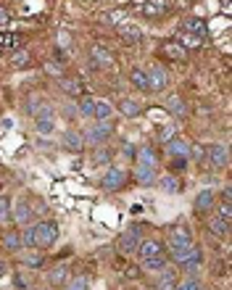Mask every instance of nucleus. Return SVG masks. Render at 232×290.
I'll use <instances>...</instances> for the list:
<instances>
[{
  "label": "nucleus",
  "instance_id": "obj_1",
  "mask_svg": "<svg viewBox=\"0 0 232 290\" xmlns=\"http://www.w3.org/2000/svg\"><path fill=\"white\" fill-rule=\"evenodd\" d=\"M58 240V224L55 222H37L34 224V248H50Z\"/></svg>",
  "mask_w": 232,
  "mask_h": 290
},
{
  "label": "nucleus",
  "instance_id": "obj_2",
  "mask_svg": "<svg viewBox=\"0 0 232 290\" xmlns=\"http://www.w3.org/2000/svg\"><path fill=\"white\" fill-rule=\"evenodd\" d=\"M34 129L40 135H50L53 129H55V114H53V108L48 106V103H42V106L37 108V114H34Z\"/></svg>",
  "mask_w": 232,
  "mask_h": 290
},
{
  "label": "nucleus",
  "instance_id": "obj_3",
  "mask_svg": "<svg viewBox=\"0 0 232 290\" xmlns=\"http://www.w3.org/2000/svg\"><path fill=\"white\" fill-rule=\"evenodd\" d=\"M111 135V121H98V124H92L87 129V135H82L85 137V145H103L106 140Z\"/></svg>",
  "mask_w": 232,
  "mask_h": 290
},
{
  "label": "nucleus",
  "instance_id": "obj_4",
  "mask_svg": "<svg viewBox=\"0 0 232 290\" xmlns=\"http://www.w3.org/2000/svg\"><path fill=\"white\" fill-rule=\"evenodd\" d=\"M140 227H129L127 232H122L119 235V240H116V248L122 251V254H135L137 251V246H140Z\"/></svg>",
  "mask_w": 232,
  "mask_h": 290
},
{
  "label": "nucleus",
  "instance_id": "obj_5",
  "mask_svg": "<svg viewBox=\"0 0 232 290\" xmlns=\"http://www.w3.org/2000/svg\"><path fill=\"white\" fill-rule=\"evenodd\" d=\"M206 161H209L211 166H214V169H227V164H230L227 145H222V143L209 145V148H206Z\"/></svg>",
  "mask_w": 232,
  "mask_h": 290
},
{
  "label": "nucleus",
  "instance_id": "obj_6",
  "mask_svg": "<svg viewBox=\"0 0 232 290\" xmlns=\"http://www.w3.org/2000/svg\"><path fill=\"white\" fill-rule=\"evenodd\" d=\"M145 77H148V90H153V92H161L169 85V71L164 66H151L145 71Z\"/></svg>",
  "mask_w": 232,
  "mask_h": 290
},
{
  "label": "nucleus",
  "instance_id": "obj_7",
  "mask_svg": "<svg viewBox=\"0 0 232 290\" xmlns=\"http://www.w3.org/2000/svg\"><path fill=\"white\" fill-rule=\"evenodd\" d=\"M90 61L95 63L98 69H108L111 63H114V53H111L108 48H103V45H92L90 48Z\"/></svg>",
  "mask_w": 232,
  "mask_h": 290
},
{
  "label": "nucleus",
  "instance_id": "obj_8",
  "mask_svg": "<svg viewBox=\"0 0 232 290\" xmlns=\"http://www.w3.org/2000/svg\"><path fill=\"white\" fill-rule=\"evenodd\" d=\"M182 32L198 37V40L203 42V40L209 37V26H206V21H203V18H185V21H182Z\"/></svg>",
  "mask_w": 232,
  "mask_h": 290
},
{
  "label": "nucleus",
  "instance_id": "obj_9",
  "mask_svg": "<svg viewBox=\"0 0 232 290\" xmlns=\"http://www.w3.org/2000/svg\"><path fill=\"white\" fill-rule=\"evenodd\" d=\"M166 153L169 158H190V143H185L182 137L166 140Z\"/></svg>",
  "mask_w": 232,
  "mask_h": 290
},
{
  "label": "nucleus",
  "instance_id": "obj_10",
  "mask_svg": "<svg viewBox=\"0 0 232 290\" xmlns=\"http://www.w3.org/2000/svg\"><path fill=\"white\" fill-rule=\"evenodd\" d=\"M127 182V174L122 169H108L103 177V190H122Z\"/></svg>",
  "mask_w": 232,
  "mask_h": 290
},
{
  "label": "nucleus",
  "instance_id": "obj_11",
  "mask_svg": "<svg viewBox=\"0 0 232 290\" xmlns=\"http://www.w3.org/2000/svg\"><path fill=\"white\" fill-rule=\"evenodd\" d=\"M32 206H29V201L26 198H18L16 201V206H13V219H16V224H29V219H32Z\"/></svg>",
  "mask_w": 232,
  "mask_h": 290
},
{
  "label": "nucleus",
  "instance_id": "obj_12",
  "mask_svg": "<svg viewBox=\"0 0 232 290\" xmlns=\"http://www.w3.org/2000/svg\"><path fill=\"white\" fill-rule=\"evenodd\" d=\"M135 254L140 256V261H145V259H153V256L164 254V251H161V246L156 240H140V246H137Z\"/></svg>",
  "mask_w": 232,
  "mask_h": 290
},
{
  "label": "nucleus",
  "instance_id": "obj_13",
  "mask_svg": "<svg viewBox=\"0 0 232 290\" xmlns=\"http://www.w3.org/2000/svg\"><path fill=\"white\" fill-rule=\"evenodd\" d=\"M180 280H177V272L174 269H161V275L159 280H156V290H174V285H177Z\"/></svg>",
  "mask_w": 232,
  "mask_h": 290
},
{
  "label": "nucleus",
  "instance_id": "obj_14",
  "mask_svg": "<svg viewBox=\"0 0 232 290\" xmlns=\"http://www.w3.org/2000/svg\"><path fill=\"white\" fill-rule=\"evenodd\" d=\"M63 148L71 153H79L82 148H85V137H82V132H74V129H69L66 135H63Z\"/></svg>",
  "mask_w": 232,
  "mask_h": 290
},
{
  "label": "nucleus",
  "instance_id": "obj_15",
  "mask_svg": "<svg viewBox=\"0 0 232 290\" xmlns=\"http://www.w3.org/2000/svg\"><path fill=\"white\" fill-rule=\"evenodd\" d=\"M135 156H137V164H140V166H153V169H156V164H159L156 151H153L151 145H140V148L135 151Z\"/></svg>",
  "mask_w": 232,
  "mask_h": 290
},
{
  "label": "nucleus",
  "instance_id": "obj_16",
  "mask_svg": "<svg viewBox=\"0 0 232 290\" xmlns=\"http://www.w3.org/2000/svg\"><path fill=\"white\" fill-rule=\"evenodd\" d=\"M48 280H50V285H55V288H63V285L69 283V267H66V264L53 267L50 272H48Z\"/></svg>",
  "mask_w": 232,
  "mask_h": 290
},
{
  "label": "nucleus",
  "instance_id": "obj_17",
  "mask_svg": "<svg viewBox=\"0 0 232 290\" xmlns=\"http://www.w3.org/2000/svg\"><path fill=\"white\" fill-rule=\"evenodd\" d=\"M135 180L143 185V188H151V185L156 182V169L153 166H140L137 164L135 166Z\"/></svg>",
  "mask_w": 232,
  "mask_h": 290
},
{
  "label": "nucleus",
  "instance_id": "obj_18",
  "mask_svg": "<svg viewBox=\"0 0 232 290\" xmlns=\"http://www.w3.org/2000/svg\"><path fill=\"white\" fill-rule=\"evenodd\" d=\"M166 8H169V3H166V0H145L143 11H145V16L156 18V16H164Z\"/></svg>",
  "mask_w": 232,
  "mask_h": 290
},
{
  "label": "nucleus",
  "instance_id": "obj_19",
  "mask_svg": "<svg viewBox=\"0 0 232 290\" xmlns=\"http://www.w3.org/2000/svg\"><path fill=\"white\" fill-rule=\"evenodd\" d=\"M119 111H122L124 116H140L143 114V106H140V100H135V98H124L122 103H119Z\"/></svg>",
  "mask_w": 232,
  "mask_h": 290
},
{
  "label": "nucleus",
  "instance_id": "obj_20",
  "mask_svg": "<svg viewBox=\"0 0 232 290\" xmlns=\"http://www.w3.org/2000/svg\"><path fill=\"white\" fill-rule=\"evenodd\" d=\"M209 230L214 232L217 238H227V235H230V222H225L219 214H214V219L209 222Z\"/></svg>",
  "mask_w": 232,
  "mask_h": 290
},
{
  "label": "nucleus",
  "instance_id": "obj_21",
  "mask_svg": "<svg viewBox=\"0 0 232 290\" xmlns=\"http://www.w3.org/2000/svg\"><path fill=\"white\" fill-rule=\"evenodd\" d=\"M119 29H122L124 42H140L143 40V29H140V26H135V24H122Z\"/></svg>",
  "mask_w": 232,
  "mask_h": 290
},
{
  "label": "nucleus",
  "instance_id": "obj_22",
  "mask_svg": "<svg viewBox=\"0 0 232 290\" xmlns=\"http://www.w3.org/2000/svg\"><path fill=\"white\" fill-rule=\"evenodd\" d=\"M164 53L169 55L172 61H180V63H182L185 58H188V50H185L180 42H166V45H164Z\"/></svg>",
  "mask_w": 232,
  "mask_h": 290
},
{
  "label": "nucleus",
  "instance_id": "obj_23",
  "mask_svg": "<svg viewBox=\"0 0 232 290\" xmlns=\"http://www.w3.org/2000/svg\"><path fill=\"white\" fill-rule=\"evenodd\" d=\"M196 209H198V211L214 209V190H201V193L196 195Z\"/></svg>",
  "mask_w": 232,
  "mask_h": 290
},
{
  "label": "nucleus",
  "instance_id": "obj_24",
  "mask_svg": "<svg viewBox=\"0 0 232 290\" xmlns=\"http://www.w3.org/2000/svg\"><path fill=\"white\" fill-rule=\"evenodd\" d=\"M159 188H161V193H166V195H174V193L182 190V188H180V180H177V177H172V174L161 177V180H159Z\"/></svg>",
  "mask_w": 232,
  "mask_h": 290
},
{
  "label": "nucleus",
  "instance_id": "obj_25",
  "mask_svg": "<svg viewBox=\"0 0 232 290\" xmlns=\"http://www.w3.org/2000/svg\"><path fill=\"white\" fill-rule=\"evenodd\" d=\"M111 114H114V108H111L108 100H95V111H92V116L98 121H111Z\"/></svg>",
  "mask_w": 232,
  "mask_h": 290
},
{
  "label": "nucleus",
  "instance_id": "obj_26",
  "mask_svg": "<svg viewBox=\"0 0 232 290\" xmlns=\"http://www.w3.org/2000/svg\"><path fill=\"white\" fill-rule=\"evenodd\" d=\"M61 90L69 92V95H74V98H82V95H85V87H82L79 79H63V82H61Z\"/></svg>",
  "mask_w": 232,
  "mask_h": 290
},
{
  "label": "nucleus",
  "instance_id": "obj_27",
  "mask_svg": "<svg viewBox=\"0 0 232 290\" xmlns=\"http://www.w3.org/2000/svg\"><path fill=\"white\" fill-rule=\"evenodd\" d=\"M129 82H132L140 92H148V77H145L143 69H132V71H129Z\"/></svg>",
  "mask_w": 232,
  "mask_h": 290
},
{
  "label": "nucleus",
  "instance_id": "obj_28",
  "mask_svg": "<svg viewBox=\"0 0 232 290\" xmlns=\"http://www.w3.org/2000/svg\"><path fill=\"white\" fill-rule=\"evenodd\" d=\"M166 267V256L159 254V256H153V259H145L143 261V269L145 272H161V269Z\"/></svg>",
  "mask_w": 232,
  "mask_h": 290
},
{
  "label": "nucleus",
  "instance_id": "obj_29",
  "mask_svg": "<svg viewBox=\"0 0 232 290\" xmlns=\"http://www.w3.org/2000/svg\"><path fill=\"white\" fill-rule=\"evenodd\" d=\"M3 248L16 254V251H21V238H18V232H5L3 235Z\"/></svg>",
  "mask_w": 232,
  "mask_h": 290
},
{
  "label": "nucleus",
  "instance_id": "obj_30",
  "mask_svg": "<svg viewBox=\"0 0 232 290\" xmlns=\"http://www.w3.org/2000/svg\"><path fill=\"white\" fill-rule=\"evenodd\" d=\"M11 48H18V34L0 32V50H11Z\"/></svg>",
  "mask_w": 232,
  "mask_h": 290
},
{
  "label": "nucleus",
  "instance_id": "obj_31",
  "mask_svg": "<svg viewBox=\"0 0 232 290\" xmlns=\"http://www.w3.org/2000/svg\"><path fill=\"white\" fill-rule=\"evenodd\" d=\"M188 240H193V238H190V230L185 227V224H177V227L172 230L169 243H188Z\"/></svg>",
  "mask_w": 232,
  "mask_h": 290
},
{
  "label": "nucleus",
  "instance_id": "obj_32",
  "mask_svg": "<svg viewBox=\"0 0 232 290\" xmlns=\"http://www.w3.org/2000/svg\"><path fill=\"white\" fill-rule=\"evenodd\" d=\"M18 238H21V248H34V224H32V227H29V224H24V232Z\"/></svg>",
  "mask_w": 232,
  "mask_h": 290
},
{
  "label": "nucleus",
  "instance_id": "obj_33",
  "mask_svg": "<svg viewBox=\"0 0 232 290\" xmlns=\"http://www.w3.org/2000/svg\"><path fill=\"white\" fill-rule=\"evenodd\" d=\"M79 114L82 116H92V111H95V100H92V98H87V95H82L79 98Z\"/></svg>",
  "mask_w": 232,
  "mask_h": 290
},
{
  "label": "nucleus",
  "instance_id": "obj_34",
  "mask_svg": "<svg viewBox=\"0 0 232 290\" xmlns=\"http://www.w3.org/2000/svg\"><path fill=\"white\" fill-rule=\"evenodd\" d=\"M63 288H66V290H87V288H90V280H87L85 275H79V277H74L71 283H66Z\"/></svg>",
  "mask_w": 232,
  "mask_h": 290
},
{
  "label": "nucleus",
  "instance_id": "obj_35",
  "mask_svg": "<svg viewBox=\"0 0 232 290\" xmlns=\"http://www.w3.org/2000/svg\"><path fill=\"white\" fill-rule=\"evenodd\" d=\"M166 108H169V114H174V116H185V106H182V100L177 95L166 100Z\"/></svg>",
  "mask_w": 232,
  "mask_h": 290
},
{
  "label": "nucleus",
  "instance_id": "obj_36",
  "mask_svg": "<svg viewBox=\"0 0 232 290\" xmlns=\"http://www.w3.org/2000/svg\"><path fill=\"white\" fill-rule=\"evenodd\" d=\"M127 21V13L124 11H111V13H106V24H111V26H122Z\"/></svg>",
  "mask_w": 232,
  "mask_h": 290
},
{
  "label": "nucleus",
  "instance_id": "obj_37",
  "mask_svg": "<svg viewBox=\"0 0 232 290\" xmlns=\"http://www.w3.org/2000/svg\"><path fill=\"white\" fill-rule=\"evenodd\" d=\"M8 219H11V201L0 195V224H5Z\"/></svg>",
  "mask_w": 232,
  "mask_h": 290
},
{
  "label": "nucleus",
  "instance_id": "obj_38",
  "mask_svg": "<svg viewBox=\"0 0 232 290\" xmlns=\"http://www.w3.org/2000/svg\"><path fill=\"white\" fill-rule=\"evenodd\" d=\"M180 40H182L180 45H182L185 50H188V48H201V45H203L198 37H193V34H188V32H182V34H180Z\"/></svg>",
  "mask_w": 232,
  "mask_h": 290
},
{
  "label": "nucleus",
  "instance_id": "obj_39",
  "mask_svg": "<svg viewBox=\"0 0 232 290\" xmlns=\"http://www.w3.org/2000/svg\"><path fill=\"white\" fill-rule=\"evenodd\" d=\"M11 63H13L16 69L26 66V63H29V53H26V50H16V53H13V58H11Z\"/></svg>",
  "mask_w": 232,
  "mask_h": 290
},
{
  "label": "nucleus",
  "instance_id": "obj_40",
  "mask_svg": "<svg viewBox=\"0 0 232 290\" xmlns=\"http://www.w3.org/2000/svg\"><path fill=\"white\" fill-rule=\"evenodd\" d=\"M172 137H177V124H166V127H161L159 129V140H172Z\"/></svg>",
  "mask_w": 232,
  "mask_h": 290
},
{
  "label": "nucleus",
  "instance_id": "obj_41",
  "mask_svg": "<svg viewBox=\"0 0 232 290\" xmlns=\"http://www.w3.org/2000/svg\"><path fill=\"white\" fill-rule=\"evenodd\" d=\"M108 158H111V153H108V148H103V145H98V151H95V156H92V161H95V164H108Z\"/></svg>",
  "mask_w": 232,
  "mask_h": 290
},
{
  "label": "nucleus",
  "instance_id": "obj_42",
  "mask_svg": "<svg viewBox=\"0 0 232 290\" xmlns=\"http://www.w3.org/2000/svg\"><path fill=\"white\" fill-rule=\"evenodd\" d=\"M174 290H201V285L190 277V280H182V283H177V285H174Z\"/></svg>",
  "mask_w": 232,
  "mask_h": 290
},
{
  "label": "nucleus",
  "instance_id": "obj_43",
  "mask_svg": "<svg viewBox=\"0 0 232 290\" xmlns=\"http://www.w3.org/2000/svg\"><path fill=\"white\" fill-rule=\"evenodd\" d=\"M219 217L232 224V206H230V203H222V206H219Z\"/></svg>",
  "mask_w": 232,
  "mask_h": 290
},
{
  "label": "nucleus",
  "instance_id": "obj_44",
  "mask_svg": "<svg viewBox=\"0 0 232 290\" xmlns=\"http://www.w3.org/2000/svg\"><path fill=\"white\" fill-rule=\"evenodd\" d=\"M24 264H26V267H42V256H34V254H24Z\"/></svg>",
  "mask_w": 232,
  "mask_h": 290
},
{
  "label": "nucleus",
  "instance_id": "obj_45",
  "mask_svg": "<svg viewBox=\"0 0 232 290\" xmlns=\"http://www.w3.org/2000/svg\"><path fill=\"white\" fill-rule=\"evenodd\" d=\"M42 103H40V95H32L29 98V103H26V111H29V114H37V108H40Z\"/></svg>",
  "mask_w": 232,
  "mask_h": 290
},
{
  "label": "nucleus",
  "instance_id": "obj_46",
  "mask_svg": "<svg viewBox=\"0 0 232 290\" xmlns=\"http://www.w3.org/2000/svg\"><path fill=\"white\" fill-rule=\"evenodd\" d=\"M172 166L177 172H182V169H188V158H172Z\"/></svg>",
  "mask_w": 232,
  "mask_h": 290
},
{
  "label": "nucleus",
  "instance_id": "obj_47",
  "mask_svg": "<svg viewBox=\"0 0 232 290\" xmlns=\"http://www.w3.org/2000/svg\"><path fill=\"white\" fill-rule=\"evenodd\" d=\"M58 45H61V48H66V45H69V32H58Z\"/></svg>",
  "mask_w": 232,
  "mask_h": 290
},
{
  "label": "nucleus",
  "instance_id": "obj_48",
  "mask_svg": "<svg viewBox=\"0 0 232 290\" xmlns=\"http://www.w3.org/2000/svg\"><path fill=\"white\" fill-rule=\"evenodd\" d=\"M222 201L230 203L232 201V190H230V185H225V190H222Z\"/></svg>",
  "mask_w": 232,
  "mask_h": 290
},
{
  "label": "nucleus",
  "instance_id": "obj_49",
  "mask_svg": "<svg viewBox=\"0 0 232 290\" xmlns=\"http://www.w3.org/2000/svg\"><path fill=\"white\" fill-rule=\"evenodd\" d=\"M63 114H66L69 119H74V116H77V114H79V111H77V108H74V106H66V108H63Z\"/></svg>",
  "mask_w": 232,
  "mask_h": 290
},
{
  "label": "nucleus",
  "instance_id": "obj_50",
  "mask_svg": "<svg viewBox=\"0 0 232 290\" xmlns=\"http://www.w3.org/2000/svg\"><path fill=\"white\" fill-rule=\"evenodd\" d=\"M16 288H18V290L26 288V277H24V275H16Z\"/></svg>",
  "mask_w": 232,
  "mask_h": 290
},
{
  "label": "nucleus",
  "instance_id": "obj_51",
  "mask_svg": "<svg viewBox=\"0 0 232 290\" xmlns=\"http://www.w3.org/2000/svg\"><path fill=\"white\" fill-rule=\"evenodd\" d=\"M124 156H135V148L132 145H124Z\"/></svg>",
  "mask_w": 232,
  "mask_h": 290
},
{
  "label": "nucleus",
  "instance_id": "obj_52",
  "mask_svg": "<svg viewBox=\"0 0 232 290\" xmlns=\"http://www.w3.org/2000/svg\"><path fill=\"white\" fill-rule=\"evenodd\" d=\"M5 272H8V267H5V264H0V277H3Z\"/></svg>",
  "mask_w": 232,
  "mask_h": 290
},
{
  "label": "nucleus",
  "instance_id": "obj_53",
  "mask_svg": "<svg viewBox=\"0 0 232 290\" xmlns=\"http://www.w3.org/2000/svg\"><path fill=\"white\" fill-rule=\"evenodd\" d=\"M34 290H45V288H34Z\"/></svg>",
  "mask_w": 232,
  "mask_h": 290
},
{
  "label": "nucleus",
  "instance_id": "obj_54",
  "mask_svg": "<svg viewBox=\"0 0 232 290\" xmlns=\"http://www.w3.org/2000/svg\"><path fill=\"white\" fill-rule=\"evenodd\" d=\"M0 188H3V182H0Z\"/></svg>",
  "mask_w": 232,
  "mask_h": 290
},
{
  "label": "nucleus",
  "instance_id": "obj_55",
  "mask_svg": "<svg viewBox=\"0 0 232 290\" xmlns=\"http://www.w3.org/2000/svg\"><path fill=\"white\" fill-rule=\"evenodd\" d=\"M201 290H203V288H201Z\"/></svg>",
  "mask_w": 232,
  "mask_h": 290
}]
</instances>
